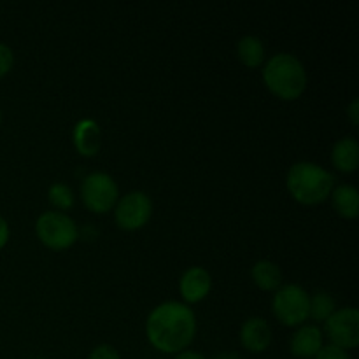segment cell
Returning <instances> with one entry per match:
<instances>
[{
	"instance_id": "cell-10",
	"label": "cell",
	"mask_w": 359,
	"mask_h": 359,
	"mask_svg": "<svg viewBox=\"0 0 359 359\" xmlns=\"http://www.w3.org/2000/svg\"><path fill=\"white\" fill-rule=\"evenodd\" d=\"M241 344L252 354L265 353L272 344V328L263 318L245 319L241 328Z\"/></svg>"
},
{
	"instance_id": "cell-26",
	"label": "cell",
	"mask_w": 359,
	"mask_h": 359,
	"mask_svg": "<svg viewBox=\"0 0 359 359\" xmlns=\"http://www.w3.org/2000/svg\"><path fill=\"white\" fill-rule=\"evenodd\" d=\"M0 125H2V109H0Z\"/></svg>"
},
{
	"instance_id": "cell-7",
	"label": "cell",
	"mask_w": 359,
	"mask_h": 359,
	"mask_svg": "<svg viewBox=\"0 0 359 359\" xmlns=\"http://www.w3.org/2000/svg\"><path fill=\"white\" fill-rule=\"evenodd\" d=\"M325 332L332 346L344 351L356 349L359 346V312L354 307L337 309L325 321Z\"/></svg>"
},
{
	"instance_id": "cell-21",
	"label": "cell",
	"mask_w": 359,
	"mask_h": 359,
	"mask_svg": "<svg viewBox=\"0 0 359 359\" xmlns=\"http://www.w3.org/2000/svg\"><path fill=\"white\" fill-rule=\"evenodd\" d=\"M88 359H121V356H119L116 347L109 346V344H102V346H97L91 351Z\"/></svg>"
},
{
	"instance_id": "cell-15",
	"label": "cell",
	"mask_w": 359,
	"mask_h": 359,
	"mask_svg": "<svg viewBox=\"0 0 359 359\" xmlns=\"http://www.w3.org/2000/svg\"><path fill=\"white\" fill-rule=\"evenodd\" d=\"M333 207L346 219H354L359 214V193L354 186L340 184L332 191Z\"/></svg>"
},
{
	"instance_id": "cell-9",
	"label": "cell",
	"mask_w": 359,
	"mask_h": 359,
	"mask_svg": "<svg viewBox=\"0 0 359 359\" xmlns=\"http://www.w3.org/2000/svg\"><path fill=\"white\" fill-rule=\"evenodd\" d=\"M210 287H212L210 273L205 269H202V266H189L182 273L181 280H179L181 297L188 304H198V302H202L210 293Z\"/></svg>"
},
{
	"instance_id": "cell-12",
	"label": "cell",
	"mask_w": 359,
	"mask_h": 359,
	"mask_svg": "<svg viewBox=\"0 0 359 359\" xmlns=\"http://www.w3.org/2000/svg\"><path fill=\"white\" fill-rule=\"evenodd\" d=\"M74 146L83 156H95L102 146L100 126L95 119H81L72 133Z\"/></svg>"
},
{
	"instance_id": "cell-19",
	"label": "cell",
	"mask_w": 359,
	"mask_h": 359,
	"mask_svg": "<svg viewBox=\"0 0 359 359\" xmlns=\"http://www.w3.org/2000/svg\"><path fill=\"white\" fill-rule=\"evenodd\" d=\"M14 65V53L6 42H0V77L9 74V70Z\"/></svg>"
},
{
	"instance_id": "cell-24",
	"label": "cell",
	"mask_w": 359,
	"mask_h": 359,
	"mask_svg": "<svg viewBox=\"0 0 359 359\" xmlns=\"http://www.w3.org/2000/svg\"><path fill=\"white\" fill-rule=\"evenodd\" d=\"M174 359H207L205 356H203V354H200V353H196V351H182V353H179V354H175V358Z\"/></svg>"
},
{
	"instance_id": "cell-5",
	"label": "cell",
	"mask_w": 359,
	"mask_h": 359,
	"mask_svg": "<svg viewBox=\"0 0 359 359\" xmlns=\"http://www.w3.org/2000/svg\"><path fill=\"white\" fill-rule=\"evenodd\" d=\"M309 297L307 291L298 284H286L276 291L272 300L273 316L284 326L297 328L309 319Z\"/></svg>"
},
{
	"instance_id": "cell-3",
	"label": "cell",
	"mask_w": 359,
	"mask_h": 359,
	"mask_svg": "<svg viewBox=\"0 0 359 359\" xmlns=\"http://www.w3.org/2000/svg\"><path fill=\"white\" fill-rule=\"evenodd\" d=\"M266 88L280 100H297L307 88V70L291 53H277L263 67Z\"/></svg>"
},
{
	"instance_id": "cell-8",
	"label": "cell",
	"mask_w": 359,
	"mask_h": 359,
	"mask_svg": "<svg viewBox=\"0 0 359 359\" xmlns=\"http://www.w3.org/2000/svg\"><path fill=\"white\" fill-rule=\"evenodd\" d=\"M153 202L144 191H130L118 200L114 207V219L123 230H139L149 221Z\"/></svg>"
},
{
	"instance_id": "cell-11",
	"label": "cell",
	"mask_w": 359,
	"mask_h": 359,
	"mask_svg": "<svg viewBox=\"0 0 359 359\" xmlns=\"http://www.w3.org/2000/svg\"><path fill=\"white\" fill-rule=\"evenodd\" d=\"M323 346V332L316 325L298 326L290 342L291 354L300 359H312Z\"/></svg>"
},
{
	"instance_id": "cell-2",
	"label": "cell",
	"mask_w": 359,
	"mask_h": 359,
	"mask_svg": "<svg viewBox=\"0 0 359 359\" xmlns=\"http://www.w3.org/2000/svg\"><path fill=\"white\" fill-rule=\"evenodd\" d=\"M286 186L298 203L318 205L332 195L335 188V175L318 163L298 161L287 172Z\"/></svg>"
},
{
	"instance_id": "cell-25",
	"label": "cell",
	"mask_w": 359,
	"mask_h": 359,
	"mask_svg": "<svg viewBox=\"0 0 359 359\" xmlns=\"http://www.w3.org/2000/svg\"><path fill=\"white\" fill-rule=\"evenodd\" d=\"M212 359H241L237 353H221L217 356H214Z\"/></svg>"
},
{
	"instance_id": "cell-23",
	"label": "cell",
	"mask_w": 359,
	"mask_h": 359,
	"mask_svg": "<svg viewBox=\"0 0 359 359\" xmlns=\"http://www.w3.org/2000/svg\"><path fill=\"white\" fill-rule=\"evenodd\" d=\"M347 114H349L351 123H353L354 126H358L359 125V100L358 98H354V100L349 104V107H347Z\"/></svg>"
},
{
	"instance_id": "cell-14",
	"label": "cell",
	"mask_w": 359,
	"mask_h": 359,
	"mask_svg": "<svg viewBox=\"0 0 359 359\" xmlns=\"http://www.w3.org/2000/svg\"><path fill=\"white\" fill-rule=\"evenodd\" d=\"M251 277L256 286L263 291H277L283 286V272L279 265L270 259H259L252 265Z\"/></svg>"
},
{
	"instance_id": "cell-18",
	"label": "cell",
	"mask_w": 359,
	"mask_h": 359,
	"mask_svg": "<svg viewBox=\"0 0 359 359\" xmlns=\"http://www.w3.org/2000/svg\"><path fill=\"white\" fill-rule=\"evenodd\" d=\"M48 198L51 205L60 209V212L72 209L74 203H76V195H74L72 188L65 182H53L48 189Z\"/></svg>"
},
{
	"instance_id": "cell-16",
	"label": "cell",
	"mask_w": 359,
	"mask_h": 359,
	"mask_svg": "<svg viewBox=\"0 0 359 359\" xmlns=\"http://www.w3.org/2000/svg\"><path fill=\"white\" fill-rule=\"evenodd\" d=\"M237 55L245 67L255 69L265 62V44L256 35H244L237 42Z\"/></svg>"
},
{
	"instance_id": "cell-4",
	"label": "cell",
	"mask_w": 359,
	"mask_h": 359,
	"mask_svg": "<svg viewBox=\"0 0 359 359\" xmlns=\"http://www.w3.org/2000/svg\"><path fill=\"white\" fill-rule=\"evenodd\" d=\"M35 233L46 248L53 251H65L76 244L79 237L76 221L60 210H48L37 217Z\"/></svg>"
},
{
	"instance_id": "cell-6",
	"label": "cell",
	"mask_w": 359,
	"mask_h": 359,
	"mask_svg": "<svg viewBox=\"0 0 359 359\" xmlns=\"http://www.w3.org/2000/svg\"><path fill=\"white\" fill-rule=\"evenodd\" d=\"M81 198L91 212L104 214L114 209L118 203L119 188L109 174L93 172L84 177L81 186Z\"/></svg>"
},
{
	"instance_id": "cell-13",
	"label": "cell",
	"mask_w": 359,
	"mask_h": 359,
	"mask_svg": "<svg viewBox=\"0 0 359 359\" xmlns=\"http://www.w3.org/2000/svg\"><path fill=\"white\" fill-rule=\"evenodd\" d=\"M332 161L344 174H353L359 165V144L354 137H342L332 149Z\"/></svg>"
},
{
	"instance_id": "cell-17",
	"label": "cell",
	"mask_w": 359,
	"mask_h": 359,
	"mask_svg": "<svg viewBox=\"0 0 359 359\" xmlns=\"http://www.w3.org/2000/svg\"><path fill=\"white\" fill-rule=\"evenodd\" d=\"M337 311V302L326 291H316L309 302V318L316 323H325Z\"/></svg>"
},
{
	"instance_id": "cell-22",
	"label": "cell",
	"mask_w": 359,
	"mask_h": 359,
	"mask_svg": "<svg viewBox=\"0 0 359 359\" xmlns=\"http://www.w3.org/2000/svg\"><path fill=\"white\" fill-rule=\"evenodd\" d=\"M9 235H11L9 224H7V221L0 216V249L6 248V244L9 242Z\"/></svg>"
},
{
	"instance_id": "cell-20",
	"label": "cell",
	"mask_w": 359,
	"mask_h": 359,
	"mask_svg": "<svg viewBox=\"0 0 359 359\" xmlns=\"http://www.w3.org/2000/svg\"><path fill=\"white\" fill-rule=\"evenodd\" d=\"M312 359H351V356L347 351L330 344V346H323L321 351H319Z\"/></svg>"
},
{
	"instance_id": "cell-1",
	"label": "cell",
	"mask_w": 359,
	"mask_h": 359,
	"mask_svg": "<svg viewBox=\"0 0 359 359\" xmlns=\"http://www.w3.org/2000/svg\"><path fill=\"white\" fill-rule=\"evenodd\" d=\"M146 335L151 346L160 353H182L195 340V312L181 302H163L147 316Z\"/></svg>"
}]
</instances>
